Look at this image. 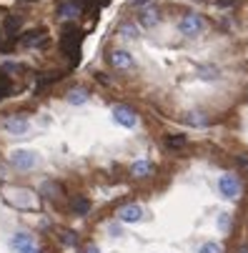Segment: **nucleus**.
<instances>
[{
  "label": "nucleus",
  "mask_w": 248,
  "mask_h": 253,
  "mask_svg": "<svg viewBox=\"0 0 248 253\" xmlns=\"http://www.w3.org/2000/svg\"><path fill=\"white\" fill-rule=\"evenodd\" d=\"M38 153L35 151H28V148H18L10 153V163L18 168V170H33L35 166H38Z\"/></svg>",
  "instance_id": "nucleus-2"
},
{
  "label": "nucleus",
  "mask_w": 248,
  "mask_h": 253,
  "mask_svg": "<svg viewBox=\"0 0 248 253\" xmlns=\"http://www.w3.org/2000/svg\"><path fill=\"white\" fill-rule=\"evenodd\" d=\"M198 253H223V248H221V243H216V241H206V243L198 248Z\"/></svg>",
  "instance_id": "nucleus-16"
},
{
  "label": "nucleus",
  "mask_w": 248,
  "mask_h": 253,
  "mask_svg": "<svg viewBox=\"0 0 248 253\" xmlns=\"http://www.w3.org/2000/svg\"><path fill=\"white\" fill-rule=\"evenodd\" d=\"M48 43V33L41 28V30H28L20 35V45L25 48H38V45H45Z\"/></svg>",
  "instance_id": "nucleus-10"
},
{
  "label": "nucleus",
  "mask_w": 248,
  "mask_h": 253,
  "mask_svg": "<svg viewBox=\"0 0 248 253\" xmlns=\"http://www.w3.org/2000/svg\"><path fill=\"white\" fill-rule=\"evenodd\" d=\"M113 121H116L118 126H123V128H135L138 113L133 111V108H128V105H116V108H113Z\"/></svg>",
  "instance_id": "nucleus-6"
},
{
  "label": "nucleus",
  "mask_w": 248,
  "mask_h": 253,
  "mask_svg": "<svg viewBox=\"0 0 248 253\" xmlns=\"http://www.w3.org/2000/svg\"><path fill=\"white\" fill-rule=\"evenodd\" d=\"M218 191L223 198H238L241 196V180L233 173H223L218 180Z\"/></svg>",
  "instance_id": "nucleus-4"
},
{
  "label": "nucleus",
  "mask_w": 248,
  "mask_h": 253,
  "mask_svg": "<svg viewBox=\"0 0 248 253\" xmlns=\"http://www.w3.org/2000/svg\"><path fill=\"white\" fill-rule=\"evenodd\" d=\"M165 143H168L170 148H181V146H188V138L186 135H168Z\"/></svg>",
  "instance_id": "nucleus-17"
},
{
  "label": "nucleus",
  "mask_w": 248,
  "mask_h": 253,
  "mask_svg": "<svg viewBox=\"0 0 248 253\" xmlns=\"http://www.w3.org/2000/svg\"><path fill=\"white\" fill-rule=\"evenodd\" d=\"M108 63L116 70H130L133 68V55L128 50H123V48H116V50L108 53Z\"/></svg>",
  "instance_id": "nucleus-7"
},
{
  "label": "nucleus",
  "mask_w": 248,
  "mask_h": 253,
  "mask_svg": "<svg viewBox=\"0 0 248 253\" xmlns=\"http://www.w3.org/2000/svg\"><path fill=\"white\" fill-rule=\"evenodd\" d=\"M118 221L123 223H138V221H143V206H138V203H128L118 211Z\"/></svg>",
  "instance_id": "nucleus-9"
},
{
  "label": "nucleus",
  "mask_w": 248,
  "mask_h": 253,
  "mask_svg": "<svg viewBox=\"0 0 248 253\" xmlns=\"http://www.w3.org/2000/svg\"><path fill=\"white\" fill-rule=\"evenodd\" d=\"M206 18L198 15V13H183L181 20H178V30L186 35V38H198V35L206 33Z\"/></svg>",
  "instance_id": "nucleus-1"
},
{
  "label": "nucleus",
  "mask_w": 248,
  "mask_h": 253,
  "mask_svg": "<svg viewBox=\"0 0 248 253\" xmlns=\"http://www.w3.org/2000/svg\"><path fill=\"white\" fill-rule=\"evenodd\" d=\"M10 248H13L15 253H41L38 246H35V241H33V236L25 233V231L13 233V238H10Z\"/></svg>",
  "instance_id": "nucleus-3"
},
{
  "label": "nucleus",
  "mask_w": 248,
  "mask_h": 253,
  "mask_svg": "<svg viewBox=\"0 0 248 253\" xmlns=\"http://www.w3.org/2000/svg\"><path fill=\"white\" fill-rule=\"evenodd\" d=\"M68 103L70 105H83V103H88V93L85 90H70L68 93Z\"/></svg>",
  "instance_id": "nucleus-14"
},
{
  "label": "nucleus",
  "mask_w": 248,
  "mask_h": 253,
  "mask_svg": "<svg viewBox=\"0 0 248 253\" xmlns=\"http://www.w3.org/2000/svg\"><path fill=\"white\" fill-rule=\"evenodd\" d=\"M218 228H221L223 233L231 228V213H221V215H218Z\"/></svg>",
  "instance_id": "nucleus-20"
},
{
  "label": "nucleus",
  "mask_w": 248,
  "mask_h": 253,
  "mask_svg": "<svg viewBox=\"0 0 248 253\" xmlns=\"http://www.w3.org/2000/svg\"><path fill=\"white\" fill-rule=\"evenodd\" d=\"M121 35H123V38H128V41H135V38H138V28H135L133 23H125V25L121 28Z\"/></svg>",
  "instance_id": "nucleus-18"
},
{
  "label": "nucleus",
  "mask_w": 248,
  "mask_h": 253,
  "mask_svg": "<svg viewBox=\"0 0 248 253\" xmlns=\"http://www.w3.org/2000/svg\"><path fill=\"white\" fill-rule=\"evenodd\" d=\"M73 211H76V215H85V213L90 211L88 198H78V201H73Z\"/></svg>",
  "instance_id": "nucleus-15"
},
{
  "label": "nucleus",
  "mask_w": 248,
  "mask_h": 253,
  "mask_svg": "<svg viewBox=\"0 0 248 253\" xmlns=\"http://www.w3.org/2000/svg\"><path fill=\"white\" fill-rule=\"evenodd\" d=\"M85 253H100V251H98V246H88V248H85Z\"/></svg>",
  "instance_id": "nucleus-22"
},
{
  "label": "nucleus",
  "mask_w": 248,
  "mask_h": 253,
  "mask_svg": "<svg viewBox=\"0 0 248 253\" xmlns=\"http://www.w3.org/2000/svg\"><path fill=\"white\" fill-rule=\"evenodd\" d=\"M130 173H133L135 178H148V175L153 173V166H151L148 161H135V163L130 166Z\"/></svg>",
  "instance_id": "nucleus-13"
},
{
  "label": "nucleus",
  "mask_w": 248,
  "mask_h": 253,
  "mask_svg": "<svg viewBox=\"0 0 248 253\" xmlns=\"http://www.w3.org/2000/svg\"><path fill=\"white\" fill-rule=\"evenodd\" d=\"M108 231H111V236H121V226H116V223H113Z\"/></svg>",
  "instance_id": "nucleus-21"
},
{
  "label": "nucleus",
  "mask_w": 248,
  "mask_h": 253,
  "mask_svg": "<svg viewBox=\"0 0 248 253\" xmlns=\"http://www.w3.org/2000/svg\"><path fill=\"white\" fill-rule=\"evenodd\" d=\"M8 93H10V81L5 73H0V98H5Z\"/></svg>",
  "instance_id": "nucleus-19"
},
{
  "label": "nucleus",
  "mask_w": 248,
  "mask_h": 253,
  "mask_svg": "<svg viewBox=\"0 0 248 253\" xmlns=\"http://www.w3.org/2000/svg\"><path fill=\"white\" fill-rule=\"evenodd\" d=\"M20 25H23V20H20L18 15H5V20H3V35H8V38H15V41H18Z\"/></svg>",
  "instance_id": "nucleus-11"
},
{
  "label": "nucleus",
  "mask_w": 248,
  "mask_h": 253,
  "mask_svg": "<svg viewBox=\"0 0 248 253\" xmlns=\"http://www.w3.org/2000/svg\"><path fill=\"white\" fill-rule=\"evenodd\" d=\"M78 13H81V5L73 3V0H65V3L58 5V15L60 18H78Z\"/></svg>",
  "instance_id": "nucleus-12"
},
{
  "label": "nucleus",
  "mask_w": 248,
  "mask_h": 253,
  "mask_svg": "<svg viewBox=\"0 0 248 253\" xmlns=\"http://www.w3.org/2000/svg\"><path fill=\"white\" fill-rule=\"evenodd\" d=\"M3 130L10 133V135H28L30 121L23 118V116H8V118L3 121Z\"/></svg>",
  "instance_id": "nucleus-5"
},
{
  "label": "nucleus",
  "mask_w": 248,
  "mask_h": 253,
  "mask_svg": "<svg viewBox=\"0 0 248 253\" xmlns=\"http://www.w3.org/2000/svg\"><path fill=\"white\" fill-rule=\"evenodd\" d=\"M161 18H163L161 10H158L156 5H151V3L138 10V23L143 25V28H156V25L161 23Z\"/></svg>",
  "instance_id": "nucleus-8"
}]
</instances>
